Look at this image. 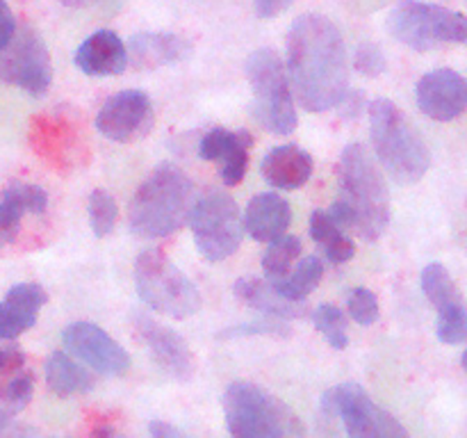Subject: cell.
Listing matches in <instances>:
<instances>
[{
  "label": "cell",
  "mask_w": 467,
  "mask_h": 438,
  "mask_svg": "<svg viewBox=\"0 0 467 438\" xmlns=\"http://www.w3.org/2000/svg\"><path fill=\"white\" fill-rule=\"evenodd\" d=\"M287 76L301 108L327 112L345 100L349 62L342 32L322 14H304L287 32Z\"/></svg>",
  "instance_id": "obj_1"
},
{
  "label": "cell",
  "mask_w": 467,
  "mask_h": 438,
  "mask_svg": "<svg viewBox=\"0 0 467 438\" xmlns=\"http://www.w3.org/2000/svg\"><path fill=\"white\" fill-rule=\"evenodd\" d=\"M340 196L331 217L365 242H377L390 224V192L368 146L349 144L337 162Z\"/></svg>",
  "instance_id": "obj_2"
},
{
  "label": "cell",
  "mask_w": 467,
  "mask_h": 438,
  "mask_svg": "<svg viewBox=\"0 0 467 438\" xmlns=\"http://www.w3.org/2000/svg\"><path fill=\"white\" fill-rule=\"evenodd\" d=\"M194 203V185L182 169L160 164L144 178L130 201V231L141 240H160L185 226Z\"/></svg>",
  "instance_id": "obj_3"
},
{
  "label": "cell",
  "mask_w": 467,
  "mask_h": 438,
  "mask_svg": "<svg viewBox=\"0 0 467 438\" xmlns=\"http://www.w3.org/2000/svg\"><path fill=\"white\" fill-rule=\"evenodd\" d=\"M369 135L379 162L388 176L400 185H413L422 181L431 167V153L420 135L418 128L410 123L404 110L388 99H377L369 103Z\"/></svg>",
  "instance_id": "obj_4"
},
{
  "label": "cell",
  "mask_w": 467,
  "mask_h": 438,
  "mask_svg": "<svg viewBox=\"0 0 467 438\" xmlns=\"http://www.w3.org/2000/svg\"><path fill=\"white\" fill-rule=\"evenodd\" d=\"M223 415L228 433L235 438H283L306 432L285 402L251 381H235L226 388Z\"/></svg>",
  "instance_id": "obj_5"
},
{
  "label": "cell",
  "mask_w": 467,
  "mask_h": 438,
  "mask_svg": "<svg viewBox=\"0 0 467 438\" xmlns=\"http://www.w3.org/2000/svg\"><path fill=\"white\" fill-rule=\"evenodd\" d=\"M388 30L409 48L427 53L441 46H467V16L442 5L401 0L388 14Z\"/></svg>",
  "instance_id": "obj_6"
},
{
  "label": "cell",
  "mask_w": 467,
  "mask_h": 438,
  "mask_svg": "<svg viewBox=\"0 0 467 438\" xmlns=\"http://www.w3.org/2000/svg\"><path fill=\"white\" fill-rule=\"evenodd\" d=\"M246 78L254 91L255 121L274 135H290L299 123L287 71L276 50L258 48L246 59Z\"/></svg>",
  "instance_id": "obj_7"
},
{
  "label": "cell",
  "mask_w": 467,
  "mask_h": 438,
  "mask_svg": "<svg viewBox=\"0 0 467 438\" xmlns=\"http://www.w3.org/2000/svg\"><path fill=\"white\" fill-rule=\"evenodd\" d=\"M135 286L141 301L160 315L187 319L201 310L199 287L158 249L137 256Z\"/></svg>",
  "instance_id": "obj_8"
},
{
  "label": "cell",
  "mask_w": 467,
  "mask_h": 438,
  "mask_svg": "<svg viewBox=\"0 0 467 438\" xmlns=\"http://www.w3.org/2000/svg\"><path fill=\"white\" fill-rule=\"evenodd\" d=\"M187 222L194 233L196 249L210 263H222L240 249L244 224L240 208L228 192L208 187L199 199H194Z\"/></svg>",
  "instance_id": "obj_9"
},
{
  "label": "cell",
  "mask_w": 467,
  "mask_h": 438,
  "mask_svg": "<svg viewBox=\"0 0 467 438\" xmlns=\"http://www.w3.org/2000/svg\"><path fill=\"white\" fill-rule=\"evenodd\" d=\"M322 411L328 418H337L345 424L351 438H397L409 436L404 424L388 413L368 395L358 383H340L322 395Z\"/></svg>",
  "instance_id": "obj_10"
},
{
  "label": "cell",
  "mask_w": 467,
  "mask_h": 438,
  "mask_svg": "<svg viewBox=\"0 0 467 438\" xmlns=\"http://www.w3.org/2000/svg\"><path fill=\"white\" fill-rule=\"evenodd\" d=\"M0 80L18 87L30 96H44L53 82V62L44 39L30 26L16 27L7 46L0 50Z\"/></svg>",
  "instance_id": "obj_11"
},
{
  "label": "cell",
  "mask_w": 467,
  "mask_h": 438,
  "mask_svg": "<svg viewBox=\"0 0 467 438\" xmlns=\"http://www.w3.org/2000/svg\"><path fill=\"white\" fill-rule=\"evenodd\" d=\"M155 123L153 103L140 89H126L109 96L96 117L100 135L119 144H132L144 140Z\"/></svg>",
  "instance_id": "obj_12"
},
{
  "label": "cell",
  "mask_w": 467,
  "mask_h": 438,
  "mask_svg": "<svg viewBox=\"0 0 467 438\" xmlns=\"http://www.w3.org/2000/svg\"><path fill=\"white\" fill-rule=\"evenodd\" d=\"M64 347L76 359L105 377H121L130 370V354L94 322H73L62 333Z\"/></svg>",
  "instance_id": "obj_13"
},
{
  "label": "cell",
  "mask_w": 467,
  "mask_h": 438,
  "mask_svg": "<svg viewBox=\"0 0 467 438\" xmlns=\"http://www.w3.org/2000/svg\"><path fill=\"white\" fill-rule=\"evenodd\" d=\"M132 328H135V336L150 351L158 368H162L169 377L176 381H190L194 377L196 359L185 338L141 310L132 315Z\"/></svg>",
  "instance_id": "obj_14"
},
{
  "label": "cell",
  "mask_w": 467,
  "mask_h": 438,
  "mask_svg": "<svg viewBox=\"0 0 467 438\" xmlns=\"http://www.w3.org/2000/svg\"><path fill=\"white\" fill-rule=\"evenodd\" d=\"M415 99L433 121H454L467 110V82L454 68H436L420 78Z\"/></svg>",
  "instance_id": "obj_15"
},
{
  "label": "cell",
  "mask_w": 467,
  "mask_h": 438,
  "mask_svg": "<svg viewBox=\"0 0 467 438\" xmlns=\"http://www.w3.org/2000/svg\"><path fill=\"white\" fill-rule=\"evenodd\" d=\"M254 137L246 130H226V128H213L203 135L199 144V155L208 162H219L222 167L223 185L235 187L244 181L249 169V151Z\"/></svg>",
  "instance_id": "obj_16"
},
{
  "label": "cell",
  "mask_w": 467,
  "mask_h": 438,
  "mask_svg": "<svg viewBox=\"0 0 467 438\" xmlns=\"http://www.w3.org/2000/svg\"><path fill=\"white\" fill-rule=\"evenodd\" d=\"M48 304V292L39 283H18L0 301V338L16 340L36 324L39 310Z\"/></svg>",
  "instance_id": "obj_17"
},
{
  "label": "cell",
  "mask_w": 467,
  "mask_h": 438,
  "mask_svg": "<svg viewBox=\"0 0 467 438\" xmlns=\"http://www.w3.org/2000/svg\"><path fill=\"white\" fill-rule=\"evenodd\" d=\"M76 64L87 76H119L128 67V48L117 32L99 30L76 50Z\"/></svg>",
  "instance_id": "obj_18"
},
{
  "label": "cell",
  "mask_w": 467,
  "mask_h": 438,
  "mask_svg": "<svg viewBox=\"0 0 467 438\" xmlns=\"http://www.w3.org/2000/svg\"><path fill=\"white\" fill-rule=\"evenodd\" d=\"M292 222V208L281 194L276 192H263L249 201L244 210V231L255 242H272L276 237L285 235L287 226Z\"/></svg>",
  "instance_id": "obj_19"
},
{
  "label": "cell",
  "mask_w": 467,
  "mask_h": 438,
  "mask_svg": "<svg viewBox=\"0 0 467 438\" xmlns=\"http://www.w3.org/2000/svg\"><path fill=\"white\" fill-rule=\"evenodd\" d=\"M313 155L306 153L296 144L276 146L263 158L260 172L269 185L278 190H299L313 176Z\"/></svg>",
  "instance_id": "obj_20"
},
{
  "label": "cell",
  "mask_w": 467,
  "mask_h": 438,
  "mask_svg": "<svg viewBox=\"0 0 467 438\" xmlns=\"http://www.w3.org/2000/svg\"><path fill=\"white\" fill-rule=\"evenodd\" d=\"M233 292L237 295V299L244 301L249 308L260 310V313H267L272 318L278 319H304L308 315L304 301H292L287 297H283L276 290L272 281L267 278H255V276H242L237 278Z\"/></svg>",
  "instance_id": "obj_21"
},
{
  "label": "cell",
  "mask_w": 467,
  "mask_h": 438,
  "mask_svg": "<svg viewBox=\"0 0 467 438\" xmlns=\"http://www.w3.org/2000/svg\"><path fill=\"white\" fill-rule=\"evenodd\" d=\"M192 46L178 35L169 32H144L130 39L128 62L137 68H158L167 64H176L190 55Z\"/></svg>",
  "instance_id": "obj_22"
},
{
  "label": "cell",
  "mask_w": 467,
  "mask_h": 438,
  "mask_svg": "<svg viewBox=\"0 0 467 438\" xmlns=\"http://www.w3.org/2000/svg\"><path fill=\"white\" fill-rule=\"evenodd\" d=\"M46 383H48V391L57 397H76L89 392L96 379L78 360L57 349L46 360Z\"/></svg>",
  "instance_id": "obj_23"
},
{
  "label": "cell",
  "mask_w": 467,
  "mask_h": 438,
  "mask_svg": "<svg viewBox=\"0 0 467 438\" xmlns=\"http://www.w3.org/2000/svg\"><path fill=\"white\" fill-rule=\"evenodd\" d=\"M310 237L322 246L324 256H327L333 265L349 263L356 256L354 240H351L345 233V228L331 217V213L315 210V213L310 214Z\"/></svg>",
  "instance_id": "obj_24"
},
{
  "label": "cell",
  "mask_w": 467,
  "mask_h": 438,
  "mask_svg": "<svg viewBox=\"0 0 467 438\" xmlns=\"http://www.w3.org/2000/svg\"><path fill=\"white\" fill-rule=\"evenodd\" d=\"M324 278V260L319 256L310 254L304 256V258H296V263L292 265L290 272L285 274L278 281H272L276 286V290L281 292L283 297L292 301H304L315 287L322 283ZM269 281V278H267Z\"/></svg>",
  "instance_id": "obj_25"
},
{
  "label": "cell",
  "mask_w": 467,
  "mask_h": 438,
  "mask_svg": "<svg viewBox=\"0 0 467 438\" xmlns=\"http://www.w3.org/2000/svg\"><path fill=\"white\" fill-rule=\"evenodd\" d=\"M299 256L301 240L296 235H281L269 242V249L263 256V269L269 281H278L285 276Z\"/></svg>",
  "instance_id": "obj_26"
},
{
  "label": "cell",
  "mask_w": 467,
  "mask_h": 438,
  "mask_svg": "<svg viewBox=\"0 0 467 438\" xmlns=\"http://www.w3.org/2000/svg\"><path fill=\"white\" fill-rule=\"evenodd\" d=\"M422 290L427 299L431 301V306H436V310L447 304H454V301H461L454 278L447 272L445 265L441 263H431L422 269Z\"/></svg>",
  "instance_id": "obj_27"
},
{
  "label": "cell",
  "mask_w": 467,
  "mask_h": 438,
  "mask_svg": "<svg viewBox=\"0 0 467 438\" xmlns=\"http://www.w3.org/2000/svg\"><path fill=\"white\" fill-rule=\"evenodd\" d=\"M87 214H89V226L96 237H108L114 231L119 219L117 199L108 190H94L87 201Z\"/></svg>",
  "instance_id": "obj_28"
},
{
  "label": "cell",
  "mask_w": 467,
  "mask_h": 438,
  "mask_svg": "<svg viewBox=\"0 0 467 438\" xmlns=\"http://www.w3.org/2000/svg\"><path fill=\"white\" fill-rule=\"evenodd\" d=\"M313 322L333 349H347L349 331H347V318L342 308H337L336 304H322L313 313Z\"/></svg>",
  "instance_id": "obj_29"
},
{
  "label": "cell",
  "mask_w": 467,
  "mask_h": 438,
  "mask_svg": "<svg viewBox=\"0 0 467 438\" xmlns=\"http://www.w3.org/2000/svg\"><path fill=\"white\" fill-rule=\"evenodd\" d=\"M438 340L445 345H463L467 342V306L463 299L438 308Z\"/></svg>",
  "instance_id": "obj_30"
},
{
  "label": "cell",
  "mask_w": 467,
  "mask_h": 438,
  "mask_svg": "<svg viewBox=\"0 0 467 438\" xmlns=\"http://www.w3.org/2000/svg\"><path fill=\"white\" fill-rule=\"evenodd\" d=\"M3 196L16 203L26 214H44L48 210V194L39 185H32V182H9L5 187Z\"/></svg>",
  "instance_id": "obj_31"
},
{
  "label": "cell",
  "mask_w": 467,
  "mask_h": 438,
  "mask_svg": "<svg viewBox=\"0 0 467 438\" xmlns=\"http://www.w3.org/2000/svg\"><path fill=\"white\" fill-rule=\"evenodd\" d=\"M347 310H349L351 319L360 327H372L379 319V299L372 290L368 287H354L347 299Z\"/></svg>",
  "instance_id": "obj_32"
},
{
  "label": "cell",
  "mask_w": 467,
  "mask_h": 438,
  "mask_svg": "<svg viewBox=\"0 0 467 438\" xmlns=\"http://www.w3.org/2000/svg\"><path fill=\"white\" fill-rule=\"evenodd\" d=\"M23 217H26V213L16 203H12L5 196L0 199V251L16 240L23 226Z\"/></svg>",
  "instance_id": "obj_33"
},
{
  "label": "cell",
  "mask_w": 467,
  "mask_h": 438,
  "mask_svg": "<svg viewBox=\"0 0 467 438\" xmlns=\"http://www.w3.org/2000/svg\"><path fill=\"white\" fill-rule=\"evenodd\" d=\"M354 67L365 78H379L381 73H386L388 62L386 55H383V50L377 44H363L356 48Z\"/></svg>",
  "instance_id": "obj_34"
},
{
  "label": "cell",
  "mask_w": 467,
  "mask_h": 438,
  "mask_svg": "<svg viewBox=\"0 0 467 438\" xmlns=\"http://www.w3.org/2000/svg\"><path fill=\"white\" fill-rule=\"evenodd\" d=\"M21 370H26V354L18 349L14 340L0 338V386L9 381L14 374L21 372Z\"/></svg>",
  "instance_id": "obj_35"
},
{
  "label": "cell",
  "mask_w": 467,
  "mask_h": 438,
  "mask_svg": "<svg viewBox=\"0 0 467 438\" xmlns=\"http://www.w3.org/2000/svg\"><path fill=\"white\" fill-rule=\"evenodd\" d=\"M14 35H16V18L7 0H0V50L12 41Z\"/></svg>",
  "instance_id": "obj_36"
},
{
  "label": "cell",
  "mask_w": 467,
  "mask_h": 438,
  "mask_svg": "<svg viewBox=\"0 0 467 438\" xmlns=\"http://www.w3.org/2000/svg\"><path fill=\"white\" fill-rule=\"evenodd\" d=\"M295 0H255V12L260 18H274L285 12Z\"/></svg>",
  "instance_id": "obj_37"
},
{
  "label": "cell",
  "mask_w": 467,
  "mask_h": 438,
  "mask_svg": "<svg viewBox=\"0 0 467 438\" xmlns=\"http://www.w3.org/2000/svg\"><path fill=\"white\" fill-rule=\"evenodd\" d=\"M149 432L153 433L155 438H176V436H181V429L171 427V424L164 422V420H153V422H150V427H149Z\"/></svg>",
  "instance_id": "obj_38"
},
{
  "label": "cell",
  "mask_w": 467,
  "mask_h": 438,
  "mask_svg": "<svg viewBox=\"0 0 467 438\" xmlns=\"http://www.w3.org/2000/svg\"><path fill=\"white\" fill-rule=\"evenodd\" d=\"M14 415H16V413H14V411L9 409V406L5 404L3 400H0V432H3V429L7 427V422H12Z\"/></svg>",
  "instance_id": "obj_39"
},
{
  "label": "cell",
  "mask_w": 467,
  "mask_h": 438,
  "mask_svg": "<svg viewBox=\"0 0 467 438\" xmlns=\"http://www.w3.org/2000/svg\"><path fill=\"white\" fill-rule=\"evenodd\" d=\"M64 5H68V7H87V5H91L94 0H62Z\"/></svg>",
  "instance_id": "obj_40"
},
{
  "label": "cell",
  "mask_w": 467,
  "mask_h": 438,
  "mask_svg": "<svg viewBox=\"0 0 467 438\" xmlns=\"http://www.w3.org/2000/svg\"><path fill=\"white\" fill-rule=\"evenodd\" d=\"M463 368L467 370V351H465V354H463Z\"/></svg>",
  "instance_id": "obj_41"
}]
</instances>
